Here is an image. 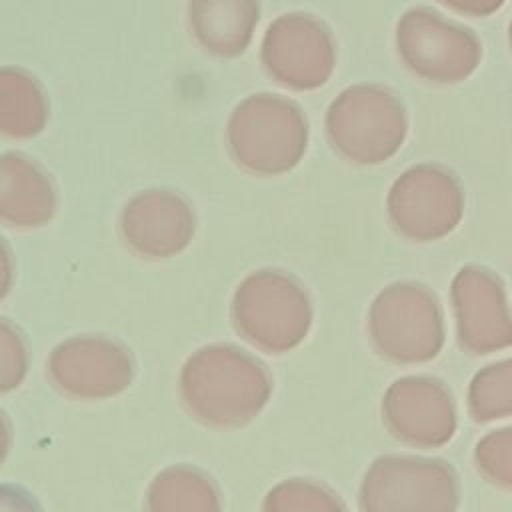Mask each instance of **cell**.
Masks as SVG:
<instances>
[{
  "instance_id": "cell-1",
  "label": "cell",
  "mask_w": 512,
  "mask_h": 512,
  "mask_svg": "<svg viewBox=\"0 0 512 512\" xmlns=\"http://www.w3.org/2000/svg\"><path fill=\"white\" fill-rule=\"evenodd\" d=\"M272 378L252 354L230 344L198 350L182 370V398L194 418L218 426L240 428L268 404Z\"/></svg>"
},
{
  "instance_id": "cell-2",
  "label": "cell",
  "mask_w": 512,
  "mask_h": 512,
  "mask_svg": "<svg viewBox=\"0 0 512 512\" xmlns=\"http://www.w3.org/2000/svg\"><path fill=\"white\" fill-rule=\"evenodd\" d=\"M234 162L254 176H278L292 170L308 146V122L302 108L280 94L258 92L244 98L226 128Z\"/></svg>"
},
{
  "instance_id": "cell-3",
  "label": "cell",
  "mask_w": 512,
  "mask_h": 512,
  "mask_svg": "<svg viewBox=\"0 0 512 512\" xmlns=\"http://www.w3.org/2000/svg\"><path fill=\"white\" fill-rule=\"evenodd\" d=\"M324 132L348 162L374 166L394 156L408 134L402 100L386 86L362 82L342 90L326 110Z\"/></svg>"
},
{
  "instance_id": "cell-4",
  "label": "cell",
  "mask_w": 512,
  "mask_h": 512,
  "mask_svg": "<svg viewBox=\"0 0 512 512\" xmlns=\"http://www.w3.org/2000/svg\"><path fill=\"white\" fill-rule=\"evenodd\" d=\"M230 312L236 332L266 354L296 348L308 336L314 318L304 286L274 268L246 276L234 292Z\"/></svg>"
},
{
  "instance_id": "cell-5",
  "label": "cell",
  "mask_w": 512,
  "mask_h": 512,
  "mask_svg": "<svg viewBox=\"0 0 512 512\" xmlns=\"http://www.w3.org/2000/svg\"><path fill=\"white\" fill-rule=\"evenodd\" d=\"M372 348L396 364H424L444 346V318L434 292L416 282H394L368 310Z\"/></svg>"
},
{
  "instance_id": "cell-6",
  "label": "cell",
  "mask_w": 512,
  "mask_h": 512,
  "mask_svg": "<svg viewBox=\"0 0 512 512\" xmlns=\"http://www.w3.org/2000/svg\"><path fill=\"white\" fill-rule=\"evenodd\" d=\"M396 52L414 76L430 84H458L482 60L478 34L434 8H408L396 24Z\"/></svg>"
},
{
  "instance_id": "cell-7",
  "label": "cell",
  "mask_w": 512,
  "mask_h": 512,
  "mask_svg": "<svg viewBox=\"0 0 512 512\" xmlns=\"http://www.w3.org/2000/svg\"><path fill=\"white\" fill-rule=\"evenodd\" d=\"M458 476L444 460L388 454L376 458L358 490L362 510H454Z\"/></svg>"
},
{
  "instance_id": "cell-8",
  "label": "cell",
  "mask_w": 512,
  "mask_h": 512,
  "mask_svg": "<svg viewBox=\"0 0 512 512\" xmlns=\"http://www.w3.org/2000/svg\"><path fill=\"white\" fill-rule=\"evenodd\" d=\"M260 62L276 84L296 92L316 90L336 68V42L320 18L308 12H286L268 24Z\"/></svg>"
},
{
  "instance_id": "cell-9",
  "label": "cell",
  "mask_w": 512,
  "mask_h": 512,
  "mask_svg": "<svg viewBox=\"0 0 512 512\" xmlns=\"http://www.w3.org/2000/svg\"><path fill=\"white\" fill-rule=\"evenodd\" d=\"M386 212L392 228L406 240L432 242L460 224L464 192L450 170L438 164H416L390 186Z\"/></svg>"
},
{
  "instance_id": "cell-10",
  "label": "cell",
  "mask_w": 512,
  "mask_h": 512,
  "mask_svg": "<svg viewBox=\"0 0 512 512\" xmlns=\"http://www.w3.org/2000/svg\"><path fill=\"white\" fill-rule=\"evenodd\" d=\"M388 432L406 446L438 448L452 440L458 414L450 390L432 376L412 374L388 386L382 398Z\"/></svg>"
},
{
  "instance_id": "cell-11",
  "label": "cell",
  "mask_w": 512,
  "mask_h": 512,
  "mask_svg": "<svg viewBox=\"0 0 512 512\" xmlns=\"http://www.w3.org/2000/svg\"><path fill=\"white\" fill-rule=\"evenodd\" d=\"M456 338L466 354H492L512 346V310L502 280L488 268L468 264L450 286Z\"/></svg>"
},
{
  "instance_id": "cell-12",
  "label": "cell",
  "mask_w": 512,
  "mask_h": 512,
  "mask_svg": "<svg viewBox=\"0 0 512 512\" xmlns=\"http://www.w3.org/2000/svg\"><path fill=\"white\" fill-rule=\"evenodd\" d=\"M186 16L198 46L218 58H236L254 38L260 0H188Z\"/></svg>"
},
{
  "instance_id": "cell-13",
  "label": "cell",
  "mask_w": 512,
  "mask_h": 512,
  "mask_svg": "<svg viewBox=\"0 0 512 512\" xmlns=\"http://www.w3.org/2000/svg\"><path fill=\"white\" fill-rule=\"evenodd\" d=\"M44 94L36 80L18 68H0V126L12 134H30L42 124Z\"/></svg>"
},
{
  "instance_id": "cell-14",
  "label": "cell",
  "mask_w": 512,
  "mask_h": 512,
  "mask_svg": "<svg viewBox=\"0 0 512 512\" xmlns=\"http://www.w3.org/2000/svg\"><path fill=\"white\" fill-rule=\"evenodd\" d=\"M468 412L476 422L512 416V356L474 374L468 386Z\"/></svg>"
},
{
  "instance_id": "cell-15",
  "label": "cell",
  "mask_w": 512,
  "mask_h": 512,
  "mask_svg": "<svg viewBox=\"0 0 512 512\" xmlns=\"http://www.w3.org/2000/svg\"><path fill=\"white\" fill-rule=\"evenodd\" d=\"M264 510H342L346 504L324 484L288 478L276 484L262 502Z\"/></svg>"
},
{
  "instance_id": "cell-16",
  "label": "cell",
  "mask_w": 512,
  "mask_h": 512,
  "mask_svg": "<svg viewBox=\"0 0 512 512\" xmlns=\"http://www.w3.org/2000/svg\"><path fill=\"white\" fill-rule=\"evenodd\" d=\"M474 462L486 482L512 490V426L482 436L474 448Z\"/></svg>"
},
{
  "instance_id": "cell-17",
  "label": "cell",
  "mask_w": 512,
  "mask_h": 512,
  "mask_svg": "<svg viewBox=\"0 0 512 512\" xmlns=\"http://www.w3.org/2000/svg\"><path fill=\"white\" fill-rule=\"evenodd\" d=\"M446 8L470 16V18H486L496 14L506 0H438Z\"/></svg>"
},
{
  "instance_id": "cell-18",
  "label": "cell",
  "mask_w": 512,
  "mask_h": 512,
  "mask_svg": "<svg viewBox=\"0 0 512 512\" xmlns=\"http://www.w3.org/2000/svg\"><path fill=\"white\" fill-rule=\"evenodd\" d=\"M508 40H510V48H512V20H510V26H508Z\"/></svg>"
}]
</instances>
